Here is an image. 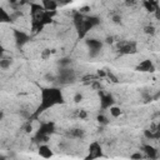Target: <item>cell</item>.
Segmentation results:
<instances>
[{"label":"cell","instance_id":"cell-10","mask_svg":"<svg viewBox=\"0 0 160 160\" xmlns=\"http://www.w3.org/2000/svg\"><path fill=\"white\" fill-rule=\"evenodd\" d=\"M14 42L18 45V46H22V45H25L29 40H30V38H29V35L25 32V31H22V30H19V29H14Z\"/></svg>","mask_w":160,"mask_h":160},{"label":"cell","instance_id":"cell-13","mask_svg":"<svg viewBox=\"0 0 160 160\" xmlns=\"http://www.w3.org/2000/svg\"><path fill=\"white\" fill-rule=\"evenodd\" d=\"M38 152H39V155H40L41 158H45V159H49V158L52 156V150H51V148H50L49 145H46V144H41V145L39 146V149H38Z\"/></svg>","mask_w":160,"mask_h":160},{"label":"cell","instance_id":"cell-19","mask_svg":"<svg viewBox=\"0 0 160 160\" xmlns=\"http://www.w3.org/2000/svg\"><path fill=\"white\" fill-rule=\"evenodd\" d=\"M145 32L152 35V34L155 32V28H154L152 25H148V26H145Z\"/></svg>","mask_w":160,"mask_h":160},{"label":"cell","instance_id":"cell-17","mask_svg":"<svg viewBox=\"0 0 160 160\" xmlns=\"http://www.w3.org/2000/svg\"><path fill=\"white\" fill-rule=\"evenodd\" d=\"M10 65H11V59L4 58V56L0 59V68H1V69H9Z\"/></svg>","mask_w":160,"mask_h":160},{"label":"cell","instance_id":"cell-6","mask_svg":"<svg viewBox=\"0 0 160 160\" xmlns=\"http://www.w3.org/2000/svg\"><path fill=\"white\" fill-rule=\"evenodd\" d=\"M75 78H76L75 71L72 69H69V68L61 69L60 72H59V75H58V80L60 81V84H64V85L72 82L75 80Z\"/></svg>","mask_w":160,"mask_h":160},{"label":"cell","instance_id":"cell-21","mask_svg":"<svg viewBox=\"0 0 160 160\" xmlns=\"http://www.w3.org/2000/svg\"><path fill=\"white\" fill-rule=\"evenodd\" d=\"M130 158H131V159H142V158H145V156H144V154H141V152L139 151V152H135V154L130 155Z\"/></svg>","mask_w":160,"mask_h":160},{"label":"cell","instance_id":"cell-24","mask_svg":"<svg viewBox=\"0 0 160 160\" xmlns=\"http://www.w3.org/2000/svg\"><path fill=\"white\" fill-rule=\"evenodd\" d=\"M4 55H5V48H4V45L0 42V59H1Z\"/></svg>","mask_w":160,"mask_h":160},{"label":"cell","instance_id":"cell-3","mask_svg":"<svg viewBox=\"0 0 160 160\" xmlns=\"http://www.w3.org/2000/svg\"><path fill=\"white\" fill-rule=\"evenodd\" d=\"M116 50L121 55H134L138 52V42L135 40H119L116 42Z\"/></svg>","mask_w":160,"mask_h":160},{"label":"cell","instance_id":"cell-4","mask_svg":"<svg viewBox=\"0 0 160 160\" xmlns=\"http://www.w3.org/2000/svg\"><path fill=\"white\" fill-rule=\"evenodd\" d=\"M54 131H55V124L52 121H45L39 126L36 131V139L39 141H48L49 136Z\"/></svg>","mask_w":160,"mask_h":160},{"label":"cell","instance_id":"cell-22","mask_svg":"<svg viewBox=\"0 0 160 160\" xmlns=\"http://www.w3.org/2000/svg\"><path fill=\"white\" fill-rule=\"evenodd\" d=\"M138 4V0H125V5L126 6H134Z\"/></svg>","mask_w":160,"mask_h":160},{"label":"cell","instance_id":"cell-26","mask_svg":"<svg viewBox=\"0 0 160 160\" xmlns=\"http://www.w3.org/2000/svg\"><path fill=\"white\" fill-rule=\"evenodd\" d=\"M1 118H2V112H0V119H1Z\"/></svg>","mask_w":160,"mask_h":160},{"label":"cell","instance_id":"cell-20","mask_svg":"<svg viewBox=\"0 0 160 160\" xmlns=\"http://www.w3.org/2000/svg\"><path fill=\"white\" fill-rule=\"evenodd\" d=\"M98 121L100 122V124H108V119L104 116V115H98Z\"/></svg>","mask_w":160,"mask_h":160},{"label":"cell","instance_id":"cell-12","mask_svg":"<svg viewBox=\"0 0 160 160\" xmlns=\"http://www.w3.org/2000/svg\"><path fill=\"white\" fill-rule=\"evenodd\" d=\"M141 4L144 6V9L146 11H149L150 14L156 12L159 10V0H142Z\"/></svg>","mask_w":160,"mask_h":160},{"label":"cell","instance_id":"cell-1","mask_svg":"<svg viewBox=\"0 0 160 160\" xmlns=\"http://www.w3.org/2000/svg\"><path fill=\"white\" fill-rule=\"evenodd\" d=\"M62 102H64V95L59 88L41 89L40 90V104L38 106V110L34 112V115H39L40 112L46 111L50 108H54Z\"/></svg>","mask_w":160,"mask_h":160},{"label":"cell","instance_id":"cell-16","mask_svg":"<svg viewBox=\"0 0 160 160\" xmlns=\"http://www.w3.org/2000/svg\"><path fill=\"white\" fill-rule=\"evenodd\" d=\"M108 111H109V114H110V116L111 118H114V119H118V118H120L121 116V114H122V110L120 109V106H118V105H111L109 109H108Z\"/></svg>","mask_w":160,"mask_h":160},{"label":"cell","instance_id":"cell-18","mask_svg":"<svg viewBox=\"0 0 160 160\" xmlns=\"http://www.w3.org/2000/svg\"><path fill=\"white\" fill-rule=\"evenodd\" d=\"M74 0H56V2H58V5H59V8L60 6H66V5H69V4H71Z\"/></svg>","mask_w":160,"mask_h":160},{"label":"cell","instance_id":"cell-7","mask_svg":"<svg viewBox=\"0 0 160 160\" xmlns=\"http://www.w3.org/2000/svg\"><path fill=\"white\" fill-rule=\"evenodd\" d=\"M102 156V148L101 144L99 141H92L90 142L89 148H88V156L86 159H96Z\"/></svg>","mask_w":160,"mask_h":160},{"label":"cell","instance_id":"cell-15","mask_svg":"<svg viewBox=\"0 0 160 160\" xmlns=\"http://www.w3.org/2000/svg\"><path fill=\"white\" fill-rule=\"evenodd\" d=\"M11 21H12L11 14H9L6 9L0 6V24H10Z\"/></svg>","mask_w":160,"mask_h":160},{"label":"cell","instance_id":"cell-8","mask_svg":"<svg viewBox=\"0 0 160 160\" xmlns=\"http://www.w3.org/2000/svg\"><path fill=\"white\" fill-rule=\"evenodd\" d=\"M135 70L139 72H154L155 71V65L152 62V60L150 59H144L141 60L136 66Z\"/></svg>","mask_w":160,"mask_h":160},{"label":"cell","instance_id":"cell-25","mask_svg":"<svg viewBox=\"0 0 160 160\" xmlns=\"http://www.w3.org/2000/svg\"><path fill=\"white\" fill-rule=\"evenodd\" d=\"M8 2H9L10 5H15V4L19 2V0H8Z\"/></svg>","mask_w":160,"mask_h":160},{"label":"cell","instance_id":"cell-11","mask_svg":"<svg viewBox=\"0 0 160 160\" xmlns=\"http://www.w3.org/2000/svg\"><path fill=\"white\" fill-rule=\"evenodd\" d=\"M142 151H144V156H145V158H150V159H152V160H155V159L159 158V150H156V149H155L152 145H150V144L144 145V146H142Z\"/></svg>","mask_w":160,"mask_h":160},{"label":"cell","instance_id":"cell-5","mask_svg":"<svg viewBox=\"0 0 160 160\" xmlns=\"http://www.w3.org/2000/svg\"><path fill=\"white\" fill-rule=\"evenodd\" d=\"M86 46L89 50V55L91 58H95L100 54L102 49V42L99 39H86Z\"/></svg>","mask_w":160,"mask_h":160},{"label":"cell","instance_id":"cell-23","mask_svg":"<svg viewBox=\"0 0 160 160\" xmlns=\"http://www.w3.org/2000/svg\"><path fill=\"white\" fill-rule=\"evenodd\" d=\"M81 100H82V95H81V94H76V95L74 96V101H75V102H80Z\"/></svg>","mask_w":160,"mask_h":160},{"label":"cell","instance_id":"cell-14","mask_svg":"<svg viewBox=\"0 0 160 160\" xmlns=\"http://www.w3.org/2000/svg\"><path fill=\"white\" fill-rule=\"evenodd\" d=\"M41 6L46 11H56L59 9L56 0H41Z\"/></svg>","mask_w":160,"mask_h":160},{"label":"cell","instance_id":"cell-9","mask_svg":"<svg viewBox=\"0 0 160 160\" xmlns=\"http://www.w3.org/2000/svg\"><path fill=\"white\" fill-rule=\"evenodd\" d=\"M99 96H100V108H101L102 110H108V109H109L111 105H114V102H115L112 95L109 94V92H104V91L100 90Z\"/></svg>","mask_w":160,"mask_h":160},{"label":"cell","instance_id":"cell-2","mask_svg":"<svg viewBox=\"0 0 160 160\" xmlns=\"http://www.w3.org/2000/svg\"><path fill=\"white\" fill-rule=\"evenodd\" d=\"M72 21H74V26L78 31L79 38H85L88 32L91 31L100 22V20L96 16H90L86 14H81L79 11L74 14Z\"/></svg>","mask_w":160,"mask_h":160}]
</instances>
